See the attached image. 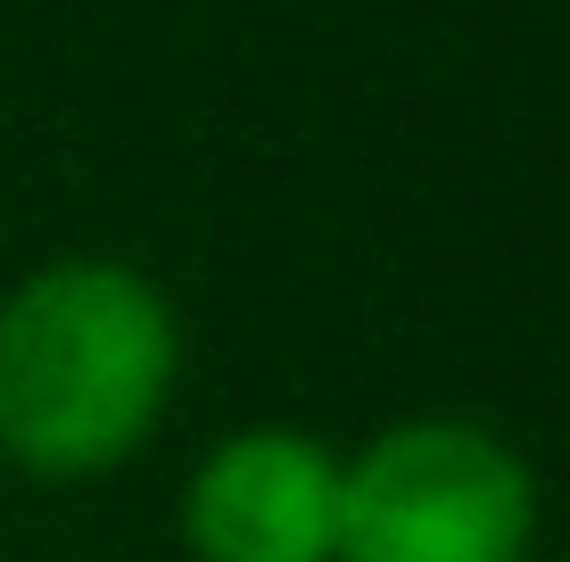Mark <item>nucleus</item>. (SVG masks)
<instances>
[{
    "label": "nucleus",
    "mask_w": 570,
    "mask_h": 562,
    "mask_svg": "<svg viewBox=\"0 0 570 562\" xmlns=\"http://www.w3.org/2000/svg\"><path fill=\"white\" fill-rule=\"evenodd\" d=\"M183 364L157 274L108 248L42 257L0 289V463L33 489H100L166 431Z\"/></svg>",
    "instance_id": "obj_1"
},
{
    "label": "nucleus",
    "mask_w": 570,
    "mask_h": 562,
    "mask_svg": "<svg viewBox=\"0 0 570 562\" xmlns=\"http://www.w3.org/2000/svg\"><path fill=\"white\" fill-rule=\"evenodd\" d=\"M538 463L471 414H405L340 463L331 562H538Z\"/></svg>",
    "instance_id": "obj_2"
},
{
    "label": "nucleus",
    "mask_w": 570,
    "mask_h": 562,
    "mask_svg": "<svg viewBox=\"0 0 570 562\" xmlns=\"http://www.w3.org/2000/svg\"><path fill=\"white\" fill-rule=\"evenodd\" d=\"M340 447L306 422H240L190 463L174 496L183 562H331L340 554Z\"/></svg>",
    "instance_id": "obj_3"
}]
</instances>
